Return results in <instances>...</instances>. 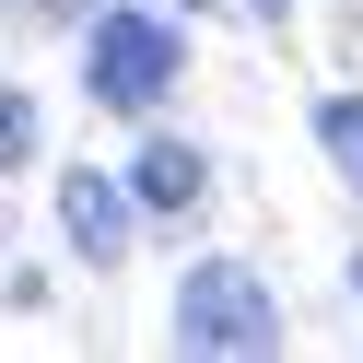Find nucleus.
<instances>
[{"label": "nucleus", "mask_w": 363, "mask_h": 363, "mask_svg": "<svg viewBox=\"0 0 363 363\" xmlns=\"http://www.w3.org/2000/svg\"><path fill=\"white\" fill-rule=\"evenodd\" d=\"M24 152H35V94H24V82H0V176L24 164Z\"/></svg>", "instance_id": "nucleus-6"}, {"label": "nucleus", "mask_w": 363, "mask_h": 363, "mask_svg": "<svg viewBox=\"0 0 363 363\" xmlns=\"http://www.w3.org/2000/svg\"><path fill=\"white\" fill-rule=\"evenodd\" d=\"M316 141H328V164L363 188V94H328V106H316Z\"/></svg>", "instance_id": "nucleus-5"}, {"label": "nucleus", "mask_w": 363, "mask_h": 363, "mask_svg": "<svg viewBox=\"0 0 363 363\" xmlns=\"http://www.w3.org/2000/svg\"><path fill=\"white\" fill-rule=\"evenodd\" d=\"M129 188H141V211H188L211 188V164H199V141H141L129 152Z\"/></svg>", "instance_id": "nucleus-4"}, {"label": "nucleus", "mask_w": 363, "mask_h": 363, "mask_svg": "<svg viewBox=\"0 0 363 363\" xmlns=\"http://www.w3.org/2000/svg\"><path fill=\"white\" fill-rule=\"evenodd\" d=\"M176 71H188L176 0H164V12H94V35H82V94H94V106L152 118V106L176 94Z\"/></svg>", "instance_id": "nucleus-1"}, {"label": "nucleus", "mask_w": 363, "mask_h": 363, "mask_svg": "<svg viewBox=\"0 0 363 363\" xmlns=\"http://www.w3.org/2000/svg\"><path fill=\"white\" fill-rule=\"evenodd\" d=\"M352 293H363V258H352Z\"/></svg>", "instance_id": "nucleus-8"}, {"label": "nucleus", "mask_w": 363, "mask_h": 363, "mask_svg": "<svg viewBox=\"0 0 363 363\" xmlns=\"http://www.w3.org/2000/svg\"><path fill=\"white\" fill-rule=\"evenodd\" d=\"M176 12H199V0H176Z\"/></svg>", "instance_id": "nucleus-9"}, {"label": "nucleus", "mask_w": 363, "mask_h": 363, "mask_svg": "<svg viewBox=\"0 0 363 363\" xmlns=\"http://www.w3.org/2000/svg\"><path fill=\"white\" fill-rule=\"evenodd\" d=\"M129 223H141V188H129V176H106V164L59 176V235H71L82 269H118L129 258Z\"/></svg>", "instance_id": "nucleus-3"}, {"label": "nucleus", "mask_w": 363, "mask_h": 363, "mask_svg": "<svg viewBox=\"0 0 363 363\" xmlns=\"http://www.w3.org/2000/svg\"><path fill=\"white\" fill-rule=\"evenodd\" d=\"M246 12H258V24H281V0H246Z\"/></svg>", "instance_id": "nucleus-7"}, {"label": "nucleus", "mask_w": 363, "mask_h": 363, "mask_svg": "<svg viewBox=\"0 0 363 363\" xmlns=\"http://www.w3.org/2000/svg\"><path fill=\"white\" fill-rule=\"evenodd\" d=\"M176 352H199V363H258V352H281L269 281H258L246 258H199L188 281H176Z\"/></svg>", "instance_id": "nucleus-2"}]
</instances>
